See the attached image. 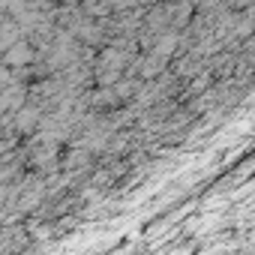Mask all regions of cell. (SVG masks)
I'll list each match as a JSON object with an SVG mask.
<instances>
[{"mask_svg":"<svg viewBox=\"0 0 255 255\" xmlns=\"http://www.w3.org/2000/svg\"><path fill=\"white\" fill-rule=\"evenodd\" d=\"M132 63H135V51H126V48H117L114 42H108L105 48H99L93 54V84L114 87Z\"/></svg>","mask_w":255,"mask_h":255,"instance_id":"obj_1","label":"cell"},{"mask_svg":"<svg viewBox=\"0 0 255 255\" xmlns=\"http://www.w3.org/2000/svg\"><path fill=\"white\" fill-rule=\"evenodd\" d=\"M24 168H30V174L51 180L60 171V147L57 144H45V141H33L24 150Z\"/></svg>","mask_w":255,"mask_h":255,"instance_id":"obj_2","label":"cell"},{"mask_svg":"<svg viewBox=\"0 0 255 255\" xmlns=\"http://www.w3.org/2000/svg\"><path fill=\"white\" fill-rule=\"evenodd\" d=\"M39 120H42V111L30 102H24L15 114H9V129L18 135V138H33L36 129H39Z\"/></svg>","mask_w":255,"mask_h":255,"instance_id":"obj_3","label":"cell"},{"mask_svg":"<svg viewBox=\"0 0 255 255\" xmlns=\"http://www.w3.org/2000/svg\"><path fill=\"white\" fill-rule=\"evenodd\" d=\"M0 63H3L9 72L30 69V66L36 63V51H33V45H30L27 39H21V42H15L9 51H3V54H0Z\"/></svg>","mask_w":255,"mask_h":255,"instance_id":"obj_4","label":"cell"},{"mask_svg":"<svg viewBox=\"0 0 255 255\" xmlns=\"http://www.w3.org/2000/svg\"><path fill=\"white\" fill-rule=\"evenodd\" d=\"M90 162H93V156L84 153V150H78V147H69L66 156H60V168H66V171H81V168H87Z\"/></svg>","mask_w":255,"mask_h":255,"instance_id":"obj_5","label":"cell"}]
</instances>
